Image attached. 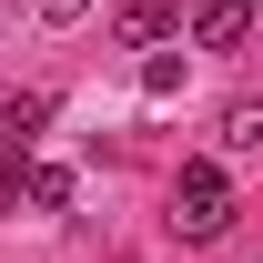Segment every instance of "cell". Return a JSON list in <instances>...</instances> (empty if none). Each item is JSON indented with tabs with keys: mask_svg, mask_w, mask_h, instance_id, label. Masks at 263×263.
Listing matches in <instances>:
<instances>
[{
	"mask_svg": "<svg viewBox=\"0 0 263 263\" xmlns=\"http://www.w3.org/2000/svg\"><path fill=\"white\" fill-rule=\"evenodd\" d=\"M172 31H182L172 0H122V10H111V41H122V51H152V41H172Z\"/></svg>",
	"mask_w": 263,
	"mask_h": 263,
	"instance_id": "2",
	"label": "cell"
},
{
	"mask_svg": "<svg viewBox=\"0 0 263 263\" xmlns=\"http://www.w3.org/2000/svg\"><path fill=\"white\" fill-rule=\"evenodd\" d=\"M41 122H51V101H41V91H21V101H10V132H0V142H31Z\"/></svg>",
	"mask_w": 263,
	"mask_h": 263,
	"instance_id": "6",
	"label": "cell"
},
{
	"mask_svg": "<svg viewBox=\"0 0 263 263\" xmlns=\"http://www.w3.org/2000/svg\"><path fill=\"white\" fill-rule=\"evenodd\" d=\"M142 91H152V101H172V91H182V61H172V51H152V71H142Z\"/></svg>",
	"mask_w": 263,
	"mask_h": 263,
	"instance_id": "7",
	"label": "cell"
},
{
	"mask_svg": "<svg viewBox=\"0 0 263 263\" xmlns=\"http://www.w3.org/2000/svg\"><path fill=\"white\" fill-rule=\"evenodd\" d=\"M172 223L193 233V243L233 233V172H223V162H182V182H172Z\"/></svg>",
	"mask_w": 263,
	"mask_h": 263,
	"instance_id": "1",
	"label": "cell"
},
{
	"mask_svg": "<svg viewBox=\"0 0 263 263\" xmlns=\"http://www.w3.org/2000/svg\"><path fill=\"white\" fill-rule=\"evenodd\" d=\"M223 152H263V111H253V101L223 111Z\"/></svg>",
	"mask_w": 263,
	"mask_h": 263,
	"instance_id": "5",
	"label": "cell"
},
{
	"mask_svg": "<svg viewBox=\"0 0 263 263\" xmlns=\"http://www.w3.org/2000/svg\"><path fill=\"white\" fill-rule=\"evenodd\" d=\"M41 21H81V10H91V0H31Z\"/></svg>",
	"mask_w": 263,
	"mask_h": 263,
	"instance_id": "8",
	"label": "cell"
},
{
	"mask_svg": "<svg viewBox=\"0 0 263 263\" xmlns=\"http://www.w3.org/2000/svg\"><path fill=\"white\" fill-rule=\"evenodd\" d=\"M21 202H31V213H61V202H71V172L61 162H21Z\"/></svg>",
	"mask_w": 263,
	"mask_h": 263,
	"instance_id": "4",
	"label": "cell"
},
{
	"mask_svg": "<svg viewBox=\"0 0 263 263\" xmlns=\"http://www.w3.org/2000/svg\"><path fill=\"white\" fill-rule=\"evenodd\" d=\"M193 41H202V51H243V41H253V0H202Z\"/></svg>",
	"mask_w": 263,
	"mask_h": 263,
	"instance_id": "3",
	"label": "cell"
}]
</instances>
